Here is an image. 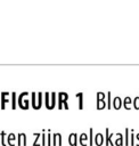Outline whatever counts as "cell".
<instances>
[{"label":"cell","instance_id":"cell-25","mask_svg":"<svg viewBox=\"0 0 139 146\" xmlns=\"http://www.w3.org/2000/svg\"><path fill=\"white\" fill-rule=\"evenodd\" d=\"M41 132H42V135H41V146H47V137H46V130L43 129Z\"/></svg>","mask_w":139,"mask_h":146},{"label":"cell","instance_id":"cell-14","mask_svg":"<svg viewBox=\"0 0 139 146\" xmlns=\"http://www.w3.org/2000/svg\"><path fill=\"white\" fill-rule=\"evenodd\" d=\"M87 140H89V135L87 133H81L79 136V143L81 146H87Z\"/></svg>","mask_w":139,"mask_h":146},{"label":"cell","instance_id":"cell-16","mask_svg":"<svg viewBox=\"0 0 139 146\" xmlns=\"http://www.w3.org/2000/svg\"><path fill=\"white\" fill-rule=\"evenodd\" d=\"M36 97H38V94L31 92V104H32V107L34 110H38V100H36Z\"/></svg>","mask_w":139,"mask_h":146},{"label":"cell","instance_id":"cell-22","mask_svg":"<svg viewBox=\"0 0 139 146\" xmlns=\"http://www.w3.org/2000/svg\"><path fill=\"white\" fill-rule=\"evenodd\" d=\"M56 105H57V94L55 91H52L51 92V107H52V110L55 108Z\"/></svg>","mask_w":139,"mask_h":146},{"label":"cell","instance_id":"cell-28","mask_svg":"<svg viewBox=\"0 0 139 146\" xmlns=\"http://www.w3.org/2000/svg\"><path fill=\"white\" fill-rule=\"evenodd\" d=\"M7 136H8V135H6L5 131H1V141H2V146H6V145H7V143H6Z\"/></svg>","mask_w":139,"mask_h":146},{"label":"cell","instance_id":"cell-29","mask_svg":"<svg viewBox=\"0 0 139 146\" xmlns=\"http://www.w3.org/2000/svg\"><path fill=\"white\" fill-rule=\"evenodd\" d=\"M52 146H58V140H57V132L52 133Z\"/></svg>","mask_w":139,"mask_h":146},{"label":"cell","instance_id":"cell-7","mask_svg":"<svg viewBox=\"0 0 139 146\" xmlns=\"http://www.w3.org/2000/svg\"><path fill=\"white\" fill-rule=\"evenodd\" d=\"M115 136H116V138L114 140L115 146H123L124 145V135L118 132V133H115Z\"/></svg>","mask_w":139,"mask_h":146},{"label":"cell","instance_id":"cell-18","mask_svg":"<svg viewBox=\"0 0 139 146\" xmlns=\"http://www.w3.org/2000/svg\"><path fill=\"white\" fill-rule=\"evenodd\" d=\"M124 145L129 146L130 145V129L125 128L124 130Z\"/></svg>","mask_w":139,"mask_h":146},{"label":"cell","instance_id":"cell-6","mask_svg":"<svg viewBox=\"0 0 139 146\" xmlns=\"http://www.w3.org/2000/svg\"><path fill=\"white\" fill-rule=\"evenodd\" d=\"M11 95V94H10ZM9 92H7V91H3V92H1V108L2 110H5L6 108V104L7 103H9Z\"/></svg>","mask_w":139,"mask_h":146},{"label":"cell","instance_id":"cell-19","mask_svg":"<svg viewBox=\"0 0 139 146\" xmlns=\"http://www.w3.org/2000/svg\"><path fill=\"white\" fill-rule=\"evenodd\" d=\"M130 146H136V135L133 129H130Z\"/></svg>","mask_w":139,"mask_h":146},{"label":"cell","instance_id":"cell-27","mask_svg":"<svg viewBox=\"0 0 139 146\" xmlns=\"http://www.w3.org/2000/svg\"><path fill=\"white\" fill-rule=\"evenodd\" d=\"M132 106H133L134 110H139V94H138L137 97L133 98V104H132Z\"/></svg>","mask_w":139,"mask_h":146},{"label":"cell","instance_id":"cell-30","mask_svg":"<svg viewBox=\"0 0 139 146\" xmlns=\"http://www.w3.org/2000/svg\"><path fill=\"white\" fill-rule=\"evenodd\" d=\"M57 140H58V146H62V135L59 132H57Z\"/></svg>","mask_w":139,"mask_h":146},{"label":"cell","instance_id":"cell-23","mask_svg":"<svg viewBox=\"0 0 139 146\" xmlns=\"http://www.w3.org/2000/svg\"><path fill=\"white\" fill-rule=\"evenodd\" d=\"M41 135H42V132H36V133H33V136L35 137L34 138V141H33V144H32V146H39V139L41 138Z\"/></svg>","mask_w":139,"mask_h":146},{"label":"cell","instance_id":"cell-12","mask_svg":"<svg viewBox=\"0 0 139 146\" xmlns=\"http://www.w3.org/2000/svg\"><path fill=\"white\" fill-rule=\"evenodd\" d=\"M122 105H123V100H122L118 96H116V97L113 99V107H114L115 110H120V108L122 107Z\"/></svg>","mask_w":139,"mask_h":146},{"label":"cell","instance_id":"cell-13","mask_svg":"<svg viewBox=\"0 0 139 146\" xmlns=\"http://www.w3.org/2000/svg\"><path fill=\"white\" fill-rule=\"evenodd\" d=\"M133 104V99H131L129 96H126L124 99H123V106L125 110H131V105Z\"/></svg>","mask_w":139,"mask_h":146},{"label":"cell","instance_id":"cell-24","mask_svg":"<svg viewBox=\"0 0 139 146\" xmlns=\"http://www.w3.org/2000/svg\"><path fill=\"white\" fill-rule=\"evenodd\" d=\"M67 99H68V94H67V92H63V102H64V108H65V110H68Z\"/></svg>","mask_w":139,"mask_h":146},{"label":"cell","instance_id":"cell-3","mask_svg":"<svg viewBox=\"0 0 139 146\" xmlns=\"http://www.w3.org/2000/svg\"><path fill=\"white\" fill-rule=\"evenodd\" d=\"M114 136H115L114 132L109 133V129L108 128L105 129V144H106V146H115V144L112 140V137H114Z\"/></svg>","mask_w":139,"mask_h":146},{"label":"cell","instance_id":"cell-21","mask_svg":"<svg viewBox=\"0 0 139 146\" xmlns=\"http://www.w3.org/2000/svg\"><path fill=\"white\" fill-rule=\"evenodd\" d=\"M95 143V137H93V128L89 129V146H92Z\"/></svg>","mask_w":139,"mask_h":146},{"label":"cell","instance_id":"cell-20","mask_svg":"<svg viewBox=\"0 0 139 146\" xmlns=\"http://www.w3.org/2000/svg\"><path fill=\"white\" fill-rule=\"evenodd\" d=\"M106 102H107V108H108V110H111V107L113 106V100H112V94H111V91H108V92H107Z\"/></svg>","mask_w":139,"mask_h":146},{"label":"cell","instance_id":"cell-31","mask_svg":"<svg viewBox=\"0 0 139 146\" xmlns=\"http://www.w3.org/2000/svg\"><path fill=\"white\" fill-rule=\"evenodd\" d=\"M136 145L139 146V132H138L137 136H136Z\"/></svg>","mask_w":139,"mask_h":146},{"label":"cell","instance_id":"cell-11","mask_svg":"<svg viewBox=\"0 0 139 146\" xmlns=\"http://www.w3.org/2000/svg\"><path fill=\"white\" fill-rule=\"evenodd\" d=\"M15 141H17V136L15 133H9L7 136V144L9 146H15Z\"/></svg>","mask_w":139,"mask_h":146},{"label":"cell","instance_id":"cell-15","mask_svg":"<svg viewBox=\"0 0 139 146\" xmlns=\"http://www.w3.org/2000/svg\"><path fill=\"white\" fill-rule=\"evenodd\" d=\"M75 97L77 98V107L79 110H83V92H77L75 95Z\"/></svg>","mask_w":139,"mask_h":146},{"label":"cell","instance_id":"cell-9","mask_svg":"<svg viewBox=\"0 0 139 146\" xmlns=\"http://www.w3.org/2000/svg\"><path fill=\"white\" fill-rule=\"evenodd\" d=\"M44 104H46L47 110H52V107H51V92L44 94Z\"/></svg>","mask_w":139,"mask_h":146},{"label":"cell","instance_id":"cell-5","mask_svg":"<svg viewBox=\"0 0 139 146\" xmlns=\"http://www.w3.org/2000/svg\"><path fill=\"white\" fill-rule=\"evenodd\" d=\"M68 144H70V146H77V144H79V136H77V133H75V132L70 133V136H68Z\"/></svg>","mask_w":139,"mask_h":146},{"label":"cell","instance_id":"cell-10","mask_svg":"<svg viewBox=\"0 0 139 146\" xmlns=\"http://www.w3.org/2000/svg\"><path fill=\"white\" fill-rule=\"evenodd\" d=\"M17 103H18V99H17V94H16V92H11V95H10V104H11V110H16V107H17Z\"/></svg>","mask_w":139,"mask_h":146},{"label":"cell","instance_id":"cell-1","mask_svg":"<svg viewBox=\"0 0 139 146\" xmlns=\"http://www.w3.org/2000/svg\"><path fill=\"white\" fill-rule=\"evenodd\" d=\"M30 99H28V92L24 91L18 95V106L22 110H28L30 107Z\"/></svg>","mask_w":139,"mask_h":146},{"label":"cell","instance_id":"cell-26","mask_svg":"<svg viewBox=\"0 0 139 146\" xmlns=\"http://www.w3.org/2000/svg\"><path fill=\"white\" fill-rule=\"evenodd\" d=\"M47 146H52V135L50 133V129H48V135H47Z\"/></svg>","mask_w":139,"mask_h":146},{"label":"cell","instance_id":"cell-17","mask_svg":"<svg viewBox=\"0 0 139 146\" xmlns=\"http://www.w3.org/2000/svg\"><path fill=\"white\" fill-rule=\"evenodd\" d=\"M63 92H58L57 94V107L58 110H63Z\"/></svg>","mask_w":139,"mask_h":146},{"label":"cell","instance_id":"cell-8","mask_svg":"<svg viewBox=\"0 0 139 146\" xmlns=\"http://www.w3.org/2000/svg\"><path fill=\"white\" fill-rule=\"evenodd\" d=\"M104 143H105V136H104L103 133L98 132V133L95 136V144H96L97 146H101Z\"/></svg>","mask_w":139,"mask_h":146},{"label":"cell","instance_id":"cell-2","mask_svg":"<svg viewBox=\"0 0 139 146\" xmlns=\"http://www.w3.org/2000/svg\"><path fill=\"white\" fill-rule=\"evenodd\" d=\"M106 96H107V94H105V92H101V91H98L97 94H96V98H97V105H96V107H97V110H103V108H105L106 106H107V102H106Z\"/></svg>","mask_w":139,"mask_h":146},{"label":"cell","instance_id":"cell-4","mask_svg":"<svg viewBox=\"0 0 139 146\" xmlns=\"http://www.w3.org/2000/svg\"><path fill=\"white\" fill-rule=\"evenodd\" d=\"M17 145L18 146H27V137H26V135L25 133H23V132H21V133H18V136H17Z\"/></svg>","mask_w":139,"mask_h":146}]
</instances>
